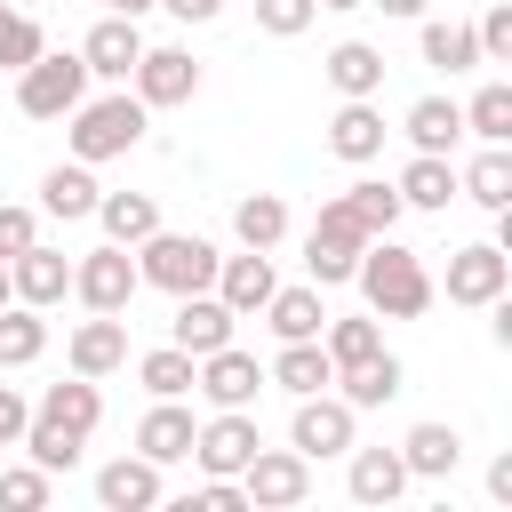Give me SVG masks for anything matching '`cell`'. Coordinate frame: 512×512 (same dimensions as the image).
<instances>
[{
	"label": "cell",
	"mask_w": 512,
	"mask_h": 512,
	"mask_svg": "<svg viewBox=\"0 0 512 512\" xmlns=\"http://www.w3.org/2000/svg\"><path fill=\"white\" fill-rule=\"evenodd\" d=\"M352 288H360V304L376 312V320H424L432 312V272H424V256L416 248H400L392 232H376L368 248H360V264H352Z\"/></svg>",
	"instance_id": "1"
},
{
	"label": "cell",
	"mask_w": 512,
	"mask_h": 512,
	"mask_svg": "<svg viewBox=\"0 0 512 512\" xmlns=\"http://www.w3.org/2000/svg\"><path fill=\"white\" fill-rule=\"evenodd\" d=\"M144 136H152V112H144V96H136V88L80 96V104L64 112V144H72V160H88V168H104V160H128Z\"/></svg>",
	"instance_id": "2"
},
{
	"label": "cell",
	"mask_w": 512,
	"mask_h": 512,
	"mask_svg": "<svg viewBox=\"0 0 512 512\" xmlns=\"http://www.w3.org/2000/svg\"><path fill=\"white\" fill-rule=\"evenodd\" d=\"M128 256H136V280H144V288L192 296V288H208V280H216V256H224V248H216V240H200V232H168V224H160V232H144Z\"/></svg>",
	"instance_id": "3"
},
{
	"label": "cell",
	"mask_w": 512,
	"mask_h": 512,
	"mask_svg": "<svg viewBox=\"0 0 512 512\" xmlns=\"http://www.w3.org/2000/svg\"><path fill=\"white\" fill-rule=\"evenodd\" d=\"M80 96H88L80 48H40V56L16 72V112H24V120H64Z\"/></svg>",
	"instance_id": "4"
},
{
	"label": "cell",
	"mask_w": 512,
	"mask_h": 512,
	"mask_svg": "<svg viewBox=\"0 0 512 512\" xmlns=\"http://www.w3.org/2000/svg\"><path fill=\"white\" fill-rule=\"evenodd\" d=\"M360 248H368L360 216H352L344 200H320V216H312V232H304V280H312V288H344L352 264H360Z\"/></svg>",
	"instance_id": "5"
},
{
	"label": "cell",
	"mask_w": 512,
	"mask_h": 512,
	"mask_svg": "<svg viewBox=\"0 0 512 512\" xmlns=\"http://www.w3.org/2000/svg\"><path fill=\"white\" fill-rule=\"evenodd\" d=\"M352 440H360V408H352L344 392H304V400H296V416H288V448H296L304 464L344 456Z\"/></svg>",
	"instance_id": "6"
},
{
	"label": "cell",
	"mask_w": 512,
	"mask_h": 512,
	"mask_svg": "<svg viewBox=\"0 0 512 512\" xmlns=\"http://www.w3.org/2000/svg\"><path fill=\"white\" fill-rule=\"evenodd\" d=\"M136 256L120 248V240H104V248H88V256H72V296L88 304V312H128L136 304Z\"/></svg>",
	"instance_id": "7"
},
{
	"label": "cell",
	"mask_w": 512,
	"mask_h": 512,
	"mask_svg": "<svg viewBox=\"0 0 512 512\" xmlns=\"http://www.w3.org/2000/svg\"><path fill=\"white\" fill-rule=\"evenodd\" d=\"M192 392H200L208 408H256V392H264V360L240 352V344H216V352L192 360Z\"/></svg>",
	"instance_id": "8"
},
{
	"label": "cell",
	"mask_w": 512,
	"mask_h": 512,
	"mask_svg": "<svg viewBox=\"0 0 512 512\" xmlns=\"http://www.w3.org/2000/svg\"><path fill=\"white\" fill-rule=\"evenodd\" d=\"M496 296H512V256H504V240L456 248V256H448V304L480 312V304H496Z\"/></svg>",
	"instance_id": "9"
},
{
	"label": "cell",
	"mask_w": 512,
	"mask_h": 512,
	"mask_svg": "<svg viewBox=\"0 0 512 512\" xmlns=\"http://www.w3.org/2000/svg\"><path fill=\"white\" fill-rule=\"evenodd\" d=\"M264 448V432H256V416L248 408H216L200 432H192V464L200 472H216V480H240V464Z\"/></svg>",
	"instance_id": "10"
},
{
	"label": "cell",
	"mask_w": 512,
	"mask_h": 512,
	"mask_svg": "<svg viewBox=\"0 0 512 512\" xmlns=\"http://www.w3.org/2000/svg\"><path fill=\"white\" fill-rule=\"evenodd\" d=\"M240 488H248L256 512H288V504L312 496V464H304L296 448H256V456L240 464Z\"/></svg>",
	"instance_id": "11"
},
{
	"label": "cell",
	"mask_w": 512,
	"mask_h": 512,
	"mask_svg": "<svg viewBox=\"0 0 512 512\" xmlns=\"http://www.w3.org/2000/svg\"><path fill=\"white\" fill-rule=\"evenodd\" d=\"M128 88L144 96V112H176V104L200 96V64H192V48H144Z\"/></svg>",
	"instance_id": "12"
},
{
	"label": "cell",
	"mask_w": 512,
	"mask_h": 512,
	"mask_svg": "<svg viewBox=\"0 0 512 512\" xmlns=\"http://www.w3.org/2000/svg\"><path fill=\"white\" fill-rule=\"evenodd\" d=\"M136 56H144V32H136V16H112V8H104V16L88 24V40H80L88 80H112V88H128Z\"/></svg>",
	"instance_id": "13"
},
{
	"label": "cell",
	"mask_w": 512,
	"mask_h": 512,
	"mask_svg": "<svg viewBox=\"0 0 512 512\" xmlns=\"http://www.w3.org/2000/svg\"><path fill=\"white\" fill-rule=\"evenodd\" d=\"M8 288H16V304L56 312V304L72 296V256H64V248H48V240H32L24 256H8Z\"/></svg>",
	"instance_id": "14"
},
{
	"label": "cell",
	"mask_w": 512,
	"mask_h": 512,
	"mask_svg": "<svg viewBox=\"0 0 512 512\" xmlns=\"http://www.w3.org/2000/svg\"><path fill=\"white\" fill-rule=\"evenodd\" d=\"M232 328H240V312L216 296V288H192V296H176V320H168V344H184L192 360L200 352H216V344H232Z\"/></svg>",
	"instance_id": "15"
},
{
	"label": "cell",
	"mask_w": 512,
	"mask_h": 512,
	"mask_svg": "<svg viewBox=\"0 0 512 512\" xmlns=\"http://www.w3.org/2000/svg\"><path fill=\"white\" fill-rule=\"evenodd\" d=\"M64 360H72V376H112V368H128V320L120 312H88L72 336H64Z\"/></svg>",
	"instance_id": "16"
},
{
	"label": "cell",
	"mask_w": 512,
	"mask_h": 512,
	"mask_svg": "<svg viewBox=\"0 0 512 512\" xmlns=\"http://www.w3.org/2000/svg\"><path fill=\"white\" fill-rule=\"evenodd\" d=\"M240 320L248 312H264V296L280 288V272H272V248H240V256H216V280H208Z\"/></svg>",
	"instance_id": "17"
},
{
	"label": "cell",
	"mask_w": 512,
	"mask_h": 512,
	"mask_svg": "<svg viewBox=\"0 0 512 512\" xmlns=\"http://www.w3.org/2000/svg\"><path fill=\"white\" fill-rule=\"evenodd\" d=\"M160 496H168V480H160L152 456H112V464L96 472V504H104V512H152Z\"/></svg>",
	"instance_id": "18"
},
{
	"label": "cell",
	"mask_w": 512,
	"mask_h": 512,
	"mask_svg": "<svg viewBox=\"0 0 512 512\" xmlns=\"http://www.w3.org/2000/svg\"><path fill=\"white\" fill-rule=\"evenodd\" d=\"M384 136H392V128H384L376 96H344V104L328 112V152H336V160H352V168H360V160H376V152H384Z\"/></svg>",
	"instance_id": "19"
},
{
	"label": "cell",
	"mask_w": 512,
	"mask_h": 512,
	"mask_svg": "<svg viewBox=\"0 0 512 512\" xmlns=\"http://www.w3.org/2000/svg\"><path fill=\"white\" fill-rule=\"evenodd\" d=\"M344 488H352V504H400V488H408V464H400V448H344Z\"/></svg>",
	"instance_id": "20"
},
{
	"label": "cell",
	"mask_w": 512,
	"mask_h": 512,
	"mask_svg": "<svg viewBox=\"0 0 512 512\" xmlns=\"http://www.w3.org/2000/svg\"><path fill=\"white\" fill-rule=\"evenodd\" d=\"M264 384H280L288 400H304V392H328L336 384V360L320 352V336H296V344H280L264 360Z\"/></svg>",
	"instance_id": "21"
},
{
	"label": "cell",
	"mask_w": 512,
	"mask_h": 512,
	"mask_svg": "<svg viewBox=\"0 0 512 512\" xmlns=\"http://www.w3.org/2000/svg\"><path fill=\"white\" fill-rule=\"evenodd\" d=\"M192 432H200V424H192V408H184V400H152V408H144V424H136V456H152V464L168 472V464H184V456H192Z\"/></svg>",
	"instance_id": "22"
},
{
	"label": "cell",
	"mask_w": 512,
	"mask_h": 512,
	"mask_svg": "<svg viewBox=\"0 0 512 512\" xmlns=\"http://www.w3.org/2000/svg\"><path fill=\"white\" fill-rule=\"evenodd\" d=\"M456 200H472V208L504 216V208H512V144H480V160H472V168H456Z\"/></svg>",
	"instance_id": "23"
},
{
	"label": "cell",
	"mask_w": 512,
	"mask_h": 512,
	"mask_svg": "<svg viewBox=\"0 0 512 512\" xmlns=\"http://www.w3.org/2000/svg\"><path fill=\"white\" fill-rule=\"evenodd\" d=\"M400 464H408V480H448V472L464 464V432H456V424H408Z\"/></svg>",
	"instance_id": "24"
},
{
	"label": "cell",
	"mask_w": 512,
	"mask_h": 512,
	"mask_svg": "<svg viewBox=\"0 0 512 512\" xmlns=\"http://www.w3.org/2000/svg\"><path fill=\"white\" fill-rule=\"evenodd\" d=\"M320 72L336 96H384V48H368V40H336L320 56Z\"/></svg>",
	"instance_id": "25"
},
{
	"label": "cell",
	"mask_w": 512,
	"mask_h": 512,
	"mask_svg": "<svg viewBox=\"0 0 512 512\" xmlns=\"http://www.w3.org/2000/svg\"><path fill=\"white\" fill-rule=\"evenodd\" d=\"M392 192H400V208H424V216H440V208L456 200V168H448V152H416V160L392 176Z\"/></svg>",
	"instance_id": "26"
},
{
	"label": "cell",
	"mask_w": 512,
	"mask_h": 512,
	"mask_svg": "<svg viewBox=\"0 0 512 512\" xmlns=\"http://www.w3.org/2000/svg\"><path fill=\"white\" fill-rule=\"evenodd\" d=\"M96 192H104V184H96V168H88V160H56V168L40 176V208H48V216H64V224L96 216Z\"/></svg>",
	"instance_id": "27"
},
{
	"label": "cell",
	"mask_w": 512,
	"mask_h": 512,
	"mask_svg": "<svg viewBox=\"0 0 512 512\" xmlns=\"http://www.w3.org/2000/svg\"><path fill=\"white\" fill-rule=\"evenodd\" d=\"M400 384H408V368H400L392 352H368V360L336 368V384H328V392H344L352 408H384V400H400Z\"/></svg>",
	"instance_id": "28"
},
{
	"label": "cell",
	"mask_w": 512,
	"mask_h": 512,
	"mask_svg": "<svg viewBox=\"0 0 512 512\" xmlns=\"http://www.w3.org/2000/svg\"><path fill=\"white\" fill-rule=\"evenodd\" d=\"M400 128H408L416 152H456V136H464V104H456V96H416V104L400 112Z\"/></svg>",
	"instance_id": "29"
},
{
	"label": "cell",
	"mask_w": 512,
	"mask_h": 512,
	"mask_svg": "<svg viewBox=\"0 0 512 512\" xmlns=\"http://www.w3.org/2000/svg\"><path fill=\"white\" fill-rule=\"evenodd\" d=\"M96 224H104V240L136 248L144 232H160V200L152 192H96Z\"/></svg>",
	"instance_id": "30"
},
{
	"label": "cell",
	"mask_w": 512,
	"mask_h": 512,
	"mask_svg": "<svg viewBox=\"0 0 512 512\" xmlns=\"http://www.w3.org/2000/svg\"><path fill=\"white\" fill-rule=\"evenodd\" d=\"M320 320H328V304H320V288H312V280H304V288H272V296H264V328H272L280 344L320 336Z\"/></svg>",
	"instance_id": "31"
},
{
	"label": "cell",
	"mask_w": 512,
	"mask_h": 512,
	"mask_svg": "<svg viewBox=\"0 0 512 512\" xmlns=\"http://www.w3.org/2000/svg\"><path fill=\"white\" fill-rule=\"evenodd\" d=\"M40 472H72L80 456H88V432H72V424H56V416H40L32 408V424H24V440H16Z\"/></svg>",
	"instance_id": "32"
},
{
	"label": "cell",
	"mask_w": 512,
	"mask_h": 512,
	"mask_svg": "<svg viewBox=\"0 0 512 512\" xmlns=\"http://www.w3.org/2000/svg\"><path fill=\"white\" fill-rule=\"evenodd\" d=\"M416 48H424V64H432V72H472V64H480V40H472V24L416 16Z\"/></svg>",
	"instance_id": "33"
},
{
	"label": "cell",
	"mask_w": 512,
	"mask_h": 512,
	"mask_svg": "<svg viewBox=\"0 0 512 512\" xmlns=\"http://www.w3.org/2000/svg\"><path fill=\"white\" fill-rule=\"evenodd\" d=\"M232 240H240V248H280V240H288V200H280V192L232 200Z\"/></svg>",
	"instance_id": "34"
},
{
	"label": "cell",
	"mask_w": 512,
	"mask_h": 512,
	"mask_svg": "<svg viewBox=\"0 0 512 512\" xmlns=\"http://www.w3.org/2000/svg\"><path fill=\"white\" fill-rule=\"evenodd\" d=\"M48 352V312H32V304H0V368H32Z\"/></svg>",
	"instance_id": "35"
},
{
	"label": "cell",
	"mask_w": 512,
	"mask_h": 512,
	"mask_svg": "<svg viewBox=\"0 0 512 512\" xmlns=\"http://www.w3.org/2000/svg\"><path fill=\"white\" fill-rule=\"evenodd\" d=\"M320 352L336 360V368H352V360H368V352H384V328H376V312H328L320 320Z\"/></svg>",
	"instance_id": "36"
},
{
	"label": "cell",
	"mask_w": 512,
	"mask_h": 512,
	"mask_svg": "<svg viewBox=\"0 0 512 512\" xmlns=\"http://www.w3.org/2000/svg\"><path fill=\"white\" fill-rule=\"evenodd\" d=\"M32 408H40V416H56V424H72V432H96V424H104V392H96V376L48 384V392H40Z\"/></svg>",
	"instance_id": "37"
},
{
	"label": "cell",
	"mask_w": 512,
	"mask_h": 512,
	"mask_svg": "<svg viewBox=\"0 0 512 512\" xmlns=\"http://www.w3.org/2000/svg\"><path fill=\"white\" fill-rule=\"evenodd\" d=\"M464 136L480 144H512V80H480L464 104Z\"/></svg>",
	"instance_id": "38"
},
{
	"label": "cell",
	"mask_w": 512,
	"mask_h": 512,
	"mask_svg": "<svg viewBox=\"0 0 512 512\" xmlns=\"http://www.w3.org/2000/svg\"><path fill=\"white\" fill-rule=\"evenodd\" d=\"M136 384H144L152 400H184V392H192V352H184V344H152V352H136Z\"/></svg>",
	"instance_id": "39"
},
{
	"label": "cell",
	"mask_w": 512,
	"mask_h": 512,
	"mask_svg": "<svg viewBox=\"0 0 512 512\" xmlns=\"http://www.w3.org/2000/svg\"><path fill=\"white\" fill-rule=\"evenodd\" d=\"M336 200H344V208L360 216V232H368V240L400 224V192H392V184H376V176H360V184H344Z\"/></svg>",
	"instance_id": "40"
},
{
	"label": "cell",
	"mask_w": 512,
	"mask_h": 512,
	"mask_svg": "<svg viewBox=\"0 0 512 512\" xmlns=\"http://www.w3.org/2000/svg\"><path fill=\"white\" fill-rule=\"evenodd\" d=\"M40 48H48L40 16H24V8H8V0H0V72H24Z\"/></svg>",
	"instance_id": "41"
},
{
	"label": "cell",
	"mask_w": 512,
	"mask_h": 512,
	"mask_svg": "<svg viewBox=\"0 0 512 512\" xmlns=\"http://www.w3.org/2000/svg\"><path fill=\"white\" fill-rule=\"evenodd\" d=\"M56 496V472H40V464H0V504L8 512H40Z\"/></svg>",
	"instance_id": "42"
},
{
	"label": "cell",
	"mask_w": 512,
	"mask_h": 512,
	"mask_svg": "<svg viewBox=\"0 0 512 512\" xmlns=\"http://www.w3.org/2000/svg\"><path fill=\"white\" fill-rule=\"evenodd\" d=\"M312 16H320V0H256V32H272V40L312 32Z\"/></svg>",
	"instance_id": "43"
},
{
	"label": "cell",
	"mask_w": 512,
	"mask_h": 512,
	"mask_svg": "<svg viewBox=\"0 0 512 512\" xmlns=\"http://www.w3.org/2000/svg\"><path fill=\"white\" fill-rule=\"evenodd\" d=\"M472 40H480V64H512V8L496 0V8L472 24Z\"/></svg>",
	"instance_id": "44"
},
{
	"label": "cell",
	"mask_w": 512,
	"mask_h": 512,
	"mask_svg": "<svg viewBox=\"0 0 512 512\" xmlns=\"http://www.w3.org/2000/svg\"><path fill=\"white\" fill-rule=\"evenodd\" d=\"M40 240V208H24V200H0V256H24Z\"/></svg>",
	"instance_id": "45"
},
{
	"label": "cell",
	"mask_w": 512,
	"mask_h": 512,
	"mask_svg": "<svg viewBox=\"0 0 512 512\" xmlns=\"http://www.w3.org/2000/svg\"><path fill=\"white\" fill-rule=\"evenodd\" d=\"M192 504H200V512H248V488H240V480H216V472H200V488L184 496V512H192Z\"/></svg>",
	"instance_id": "46"
},
{
	"label": "cell",
	"mask_w": 512,
	"mask_h": 512,
	"mask_svg": "<svg viewBox=\"0 0 512 512\" xmlns=\"http://www.w3.org/2000/svg\"><path fill=\"white\" fill-rule=\"evenodd\" d=\"M24 424H32V400H24L16 384H0V448H16V440H24Z\"/></svg>",
	"instance_id": "47"
},
{
	"label": "cell",
	"mask_w": 512,
	"mask_h": 512,
	"mask_svg": "<svg viewBox=\"0 0 512 512\" xmlns=\"http://www.w3.org/2000/svg\"><path fill=\"white\" fill-rule=\"evenodd\" d=\"M160 8H168L176 24H216V16H224V0H160Z\"/></svg>",
	"instance_id": "48"
},
{
	"label": "cell",
	"mask_w": 512,
	"mask_h": 512,
	"mask_svg": "<svg viewBox=\"0 0 512 512\" xmlns=\"http://www.w3.org/2000/svg\"><path fill=\"white\" fill-rule=\"evenodd\" d=\"M488 496H496V504H512V456H496V464H488Z\"/></svg>",
	"instance_id": "49"
},
{
	"label": "cell",
	"mask_w": 512,
	"mask_h": 512,
	"mask_svg": "<svg viewBox=\"0 0 512 512\" xmlns=\"http://www.w3.org/2000/svg\"><path fill=\"white\" fill-rule=\"evenodd\" d=\"M368 8H384V16H400V24H416V16H432V0H368Z\"/></svg>",
	"instance_id": "50"
},
{
	"label": "cell",
	"mask_w": 512,
	"mask_h": 512,
	"mask_svg": "<svg viewBox=\"0 0 512 512\" xmlns=\"http://www.w3.org/2000/svg\"><path fill=\"white\" fill-rule=\"evenodd\" d=\"M96 8H112V16H144V8H160V0H96Z\"/></svg>",
	"instance_id": "51"
},
{
	"label": "cell",
	"mask_w": 512,
	"mask_h": 512,
	"mask_svg": "<svg viewBox=\"0 0 512 512\" xmlns=\"http://www.w3.org/2000/svg\"><path fill=\"white\" fill-rule=\"evenodd\" d=\"M320 8H336V16H352V8H368V0H320Z\"/></svg>",
	"instance_id": "52"
},
{
	"label": "cell",
	"mask_w": 512,
	"mask_h": 512,
	"mask_svg": "<svg viewBox=\"0 0 512 512\" xmlns=\"http://www.w3.org/2000/svg\"><path fill=\"white\" fill-rule=\"evenodd\" d=\"M8 296H16V288H8V256H0V304H8Z\"/></svg>",
	"instance_id": "53"
}]
</instances>
